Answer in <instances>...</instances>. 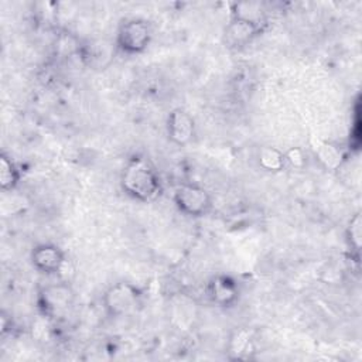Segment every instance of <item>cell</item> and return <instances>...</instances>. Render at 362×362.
Listing matches in <instances>:
<instances>
[{
    "label": "cell",
    "instance_id": "cell-1",
    "mask_svg": "<svg viewBox=\"0 0 362 362\" xmlns=\"http://www.w3.org/2000/svg\"><path fill=\"white\" fill-rule=\"evenodd\" d=\"M120 187L127 197L139 202H153L163 194L158 171L150 160L139 154L130 157L123 165Z\"/></svg>",
    "mask_w": 362,
    "mask_h": 362
},
{
    "label": "cell",
    "instance_id": "cell-2",
    "mask_svg": "<svg viewBox=\"0 0 362 362\" xmlns=\"http://www.w3.org/2000/svg\"><path fill=\"white\" fill-rule=\"evenodd\" d=\"M143 291L130 281H116L102 296L105 313L112 318H122L134 314L141 305Z\"/></svg>",
    "mask_w": 362,
    "mask_h": 362
},
{
    "label": "cell",
    "instance_id": "cell-3",
    "mask_svg": "<svg viewBox=\"0 0 362 362\" xmlns=\"http://www.w3.org/2000/svg\"><path fill=\"white\" fill-rule=\"evenodd\" d=\"M153 40V28L144 18L132 17L123 20L116 31L115 47L126 55L143 54Z\"/></svg>",
    "mask_w": 362,
    "mask_h": 362
},
{
    "label": "cell",
    "instance_id": "cell-4",
    "mask_svg": "<svg viewBox=\"0 0 362 362\" xmlns=\"http://www.w3.org/2000/svg\"><path fill=\"white\" fill-rule=\"evenodd\" d=\"M173 201L177 209L191 218H201L212 208L211 192L198 184H180L174 188Z\"/></svg>",
    "mask_w": 362,
    "mask_h": 362
},
{
    "label": "cell",
    "instance_id": "cell-5",
    "mask_svg": "<svg viewBox=\"0 0 362 362\" xmlns=\"http://www.w3.org/2000/svg\"><path fill=\"white\" fill-rule=\"evenodd\" d=\"M75 300L74 290L66 283L47 284L38 291L37 304L40 311L48 318H58L68 313Z\"/></svg>",
    "mask_w": 362,
    "mask_h": 362
},
{
    "label": "cell",
    "instance_id": "cell-6",
    "mask_svg": "<svg viewBox=\"0 0 362 362\" xmlns=\"http://www.w3.org/2000/svg\"><path fill=\"white\" fill-rule=\"evenodd\" d=\"M33 267L45 276L58 274L66 263L65 252L54 243H38L30 253Z\"/></svg>",
    "mask_w": 362,
    "mask_h": 362
},
{
    "label": "cell",
    "instance_id": "cell-7",
    "mask_svg": "<svg viewBox=\"0 0 362 362\" xmlns=\"http://www.w3.org/2000/svg\"><path fill=\"white\" fill-rule=\"evenodd\" d=\"M165 129L168 140L178 147L188 146L194 140L197 133V124L194 117L181 107H175L168 113Z\"/></svg>",
    "mask_w": 362,
    "mask_h": 362
},
{
    "label": "cell",
    "instance_id": "cell-8",
    "mask_svg": "<svg viewBox=\"0 0 362 362\" xmlns=\"http://www.w3.org/2000/svg\"><path fill=\"white\" fill-rule=\"evenodd\" d=\"M206 296L209 301L218 307H232L240 296L239 283L226 274L214 276L206 284Z\"/></svg>",
    "mask_w": 362,
    "mask_h": 362
},
{
    "label": "cell",
    "instance_id": "cell-9",
    "mask_svg": "<svg viewBox=\"0 0 362 362\" xmlns=\"http://www.w3.org/2000/svg\"><path fill=\"white\" fill-rule=\"evenodd\" d=\"M263 31L262 25H257L255 23L230 17L226 28H225V42L229 47H245L250 44L260 33Z\"/></svg>",
    "mask_w": 362,
    "mask_h": 362
},
{
    "label": "cell",
    "instance_id": "cell-10",
    "mask_svg": "<svg viewBox=\"0 0 362 362\" xmlns=\"http://www.w3.org/2000/svg\"><path fill=\"white\" fill-rule=\"evenodd\" d=\"M259 165L269 173H280L287 167L284 151L274 146H263L257 151Z\"/></svg>",
    "mask_w": 362,
    "mask_h": 362
},
{
    "label": "cell",
    "instance_id": "cell-11",
    "mask_svg": "<svg viewBox=\"0 0 362 362\" xmlns=\"http://www.w3.org/2000/svg\"><path fill=\"white\" fill-rule=\"evenodd\" d=\"M21 180V170L6 153L0 154V187L4 192L17 188Z\"/></svg>",
    "mask_w": 362,
    "mask_h": 362
},
{
    "label": "cell",
    "instance_id": "cell-12",
    "mask_svg": "<svg viewBox=\"0 0 362 362\" xmlns=\"http://www.w3.org/2000/svg\"><path fill=\"white\" fill-rule=\"evenodd\" d=\"M230 17L242 18V20L255 23L262 27H264V24H266V10L263 8L262 3H255V1L236 3V4H233Z\"/></svg>",
    "mask_w": 362,
    "mask_h": 362
},
{
    "label": "cell",
    "instance_id": "cell-13",
    "mask_svg": "<svg viewBox=\"0 0 362 362\" xmlns=\"http://www.w3.org/2000/svg\"><path fill=\"white\" fill-rule=\"evenodd\" d=\"M317 157L328 170H335L342 163V151L332 143H321L317 148Z\"/></svg>",
    "mask_w": 362,
    "mask_h": 362
},
{
    "label": "cell",
    "instance_id": "cell-14",
    "mask_svg": "<svg viewBox=\"0 0 362 362\" xmlns=\"http://www.w3.org/2000/svg\"><path fill=\"white\" fill-rule=\"evenodd\" d=\"M361 225H362L361 215H359V214H355L354 218H351V222H349L348 229H346V240H348V245H349V247H351L355 253H359V247H361V235H362Z\"/></svg>",
    "mask_w": 362,
    "mask_h": 362
},
{
    "label": "cell",
    "instance_id": "cell-15",
    "mask_svg": "<svg viewBox=\"0 0 362 362\" xmlns=\"http://www.w3.org/2000/svg\"><path fill=\"white\" fill-rule=\"evenodd\" d=\"M249 334L247 332H238L230 344V354H233L236 358H242L247 351L246 348L249 346Z\"/></svg>",
    "mask_w": 362,
    "mask_h": 362
},
{
    "label": "cell",
    "instance_id": "cell-16",
    "mask_svg": "<svg viewBox=\"0 0 362 362\" xmlns=\"http://www.w3.org/2000/svg\"><path fill=\"white\" fill-rule=\"evenodd\" d=\"M284 156H286V161H287V165H291V167H303L304 163H305V156H304V151L300 148V147H293L287 151H284Z\"/></svg>",
    "mask_w": 362,
    "mask_h": 362
}]
</instances>
